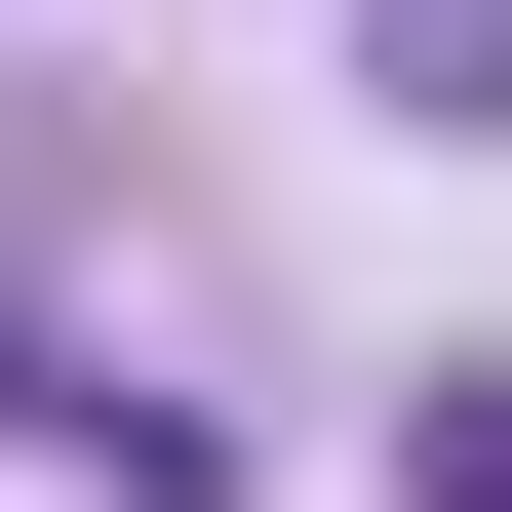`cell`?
Masks as SVG:
<instances>
[{"mask_svg": "<svg viewBox=\"0 0 512 512\" xmlns=\"http://www.w3.org/2000/svg\"><path fill=\"white\" fill-rule=\"evenodd\" d=\"M394 119H512V0H394Z\"/></svg>", "mask_w": 512, "mask_h": 512, "instance_id": "cell-1", "label": "cell"}, {"mask_svg": "<svg viewBox=\"0 0 512 512\" xmlns=\"http://www.w3.org/2000/svg\"><path fill=\"white\" fill-rule=\"evenodd\" d=\"M394 512H512V355H473V394H434V434H394Z\"/></svg>", "mask_w": 512, "mask_h": 512, "instance_id": "cell-2", "label": "cell"}]
</instances>
